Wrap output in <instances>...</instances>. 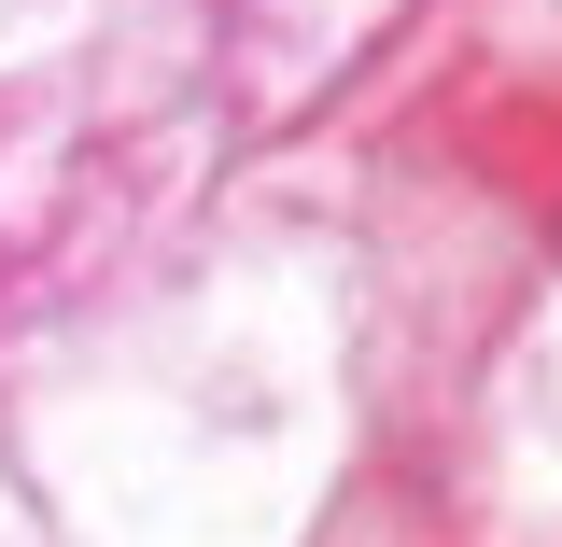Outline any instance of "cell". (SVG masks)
Returning a JSON list of instances; mask_svg holds the SVG:
<instances>
[]
</instances>
